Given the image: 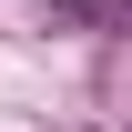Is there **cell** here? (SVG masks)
<instances>
[{"label":"cell","mask_w":132,"mask_h":132,"mask_svg":"<svg viewBox=\"0 0 132 132\" xmlns=\"http://www.w3.org/2000/svg\"><path fill=\"white\" fill-rule=\"evenodd\" d=\"M61 10H102V0H61Z\"/></svg>","instance_id":"obj_1"}]
</instances>
